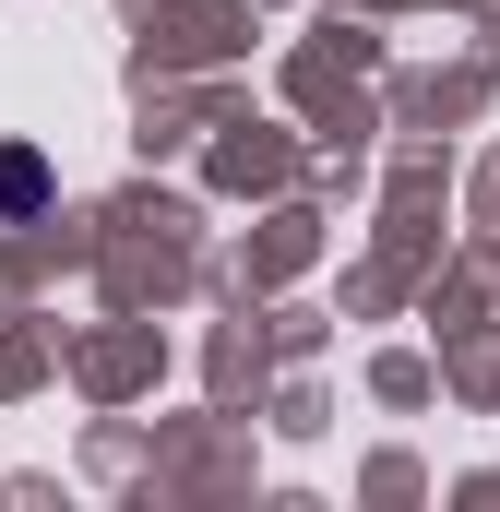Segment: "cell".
<instances>
[{"mask_svg":"<svg viewBox=\"0 0 500 512\" xmlns=\"http://www.w3.org/2000/svg\"><path fill=\"white\" fill-rule=\"evenodd\" d=\"M36 203H48V167L24 143H0V215H36Z\"/></svg>","mask_w":500,"mask_h":512,"instance_id":"6da1fadb","label":"cell"}]
</instances>
